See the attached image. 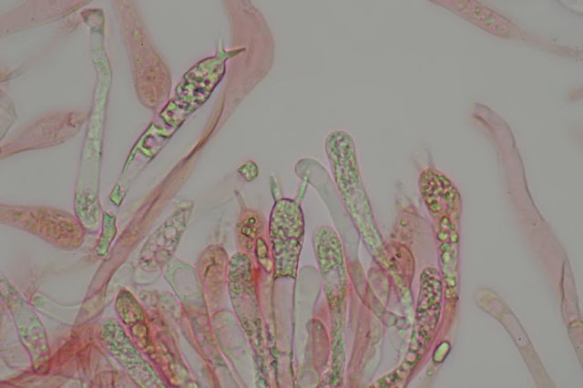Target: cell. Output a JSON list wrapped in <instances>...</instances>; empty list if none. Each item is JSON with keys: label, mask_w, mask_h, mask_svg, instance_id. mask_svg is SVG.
Listing matches in <instances>:
<instances>
[{"label": "cell", "mask_w": 583, "mask_h": 388, "mask_svg": "<svg viewBox=\"0 0 583 388\" xmlns=\"http://www.w3.org/2000/svg\"><path fill=\"white\" fill-rule=\"evenodd\" d=\"M270 235L280 277H294L303 237V218L299 205L288 199L276 202L270 220Z\"/></svg>", "instance_id": "cell-1"}, {"label": "cell", "mask_w": 583, "mask_h": 388, "mask_svg": "<svg viewBox=\"0 0 583 388\" xmlns=\"http://www.w3.org/2000/svg\"><path fill=\"white\" fill-rule=\"evenodd\" d=\"M456 3L461 7L459 13L480 27L496 35L510 31V23L489 8L472 1Z\"/></svg>", "instance_id": "cell-2"}]
</instances>
